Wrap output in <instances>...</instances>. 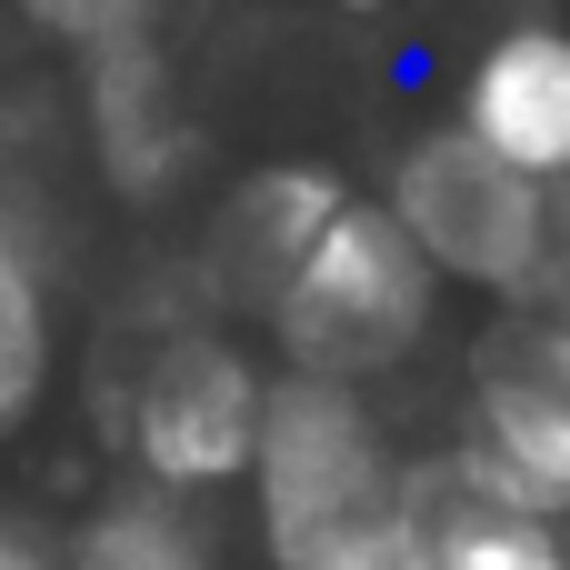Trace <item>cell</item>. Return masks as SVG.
I'll return each instance as SVG.
<instances>
[{"mask_svg": "<svg viewBox=\"0 0 570 570\" xmlns=\"http://www.w3.org/2000/svg\"><path fill=\"white\" fill-rule=\"evenodd\" d=\"M80 120H90V150H100V170H110L120 200H160L190 170V120L170 100L160 40H130V50L90 60L80 70Z\"/></svg>", "mask_w": 570, "mask_h": 570, "instance_id": "ba28073f", "label": "cell"}, {"mask_svg": "<svg viewBox=\"0 0 570 570\" xmlns=\"http://www.w3.org/2000/svg\"><path fill=\"white\" fill-rule=\"evenodd\" d=\"M371 200L401 220V240L431 261L441 291H471L491 311H551L570 271V200L501 170L471 130H451V120L401 130Z\"/></svg>", "mask_w": 570, "mask_h": 570, "instance_id": "3957f363", "label": "cell"}, {"mask_svg": "<svg viewBox=\"0 0 570 570\" xmlns=\"http://www.w3.org/2000/svg\"><path fill=\"white\" fill-rule=\"evenodd\" d=\"M441 281L431 261L401 240V220L351 190V210L321 230V250L291 271V291L261 321V361L281 381H331V391H371L401 381L431 341H441Z\"/></svg>", "mask_w": 570, "mask_h": 570, "instance_id": "277c9868", "label": "cell"}, {"mask_svg": "<svg viewBox=\"0 0 570 570\" xmlns=\"http://www.w3.org/2000/svg\"><path fill=\"white\" fill-rule=\"evenodd\" d=\"M441 471L521 521L570 531V341L551 311H491L471 361H461V401H451V441Z\"/></svg>", "mask_w": 570, "mask_h": 570, "instance_id": "5b68a950", "label": "cell"}, {"mask_svg": "<svg viewBox=\"0 0 570 570\" xmlns=\"http://www.w3.org/2000/svg\"><path fill=\"white\" fill-rule=\"evenodd\" d=\"M60 391V271L50 240L0 210V451L50 411Z\"/></svg>", "mask_w": 570, "mask_h": 570, "instance_id": "30bf717a", "label": "cell"}, {"mask_svg": "<svg viewBox=\"0 0 570 570\" xmlns=\"http://www.w3.org/2000/svg\"><path fill=\"white\" fill-rule=\"evenodd\" d=\"M551 321H561V341H570V271H561V291H551Z\"/></svg>", "mask_w": 570, "mask_h": 570, "instance_id": "5bb4252c", "label": "cell"}, {"mask_svg": "<svg viewBox=\"0 0 570 570\" xmlns=\"http://www.w3.org/2000/svg\"><path fill=\"white\" fill-rule=\"evenodd\" d=\"M451 130L570 200V20H501L451 70Z\"/></svg>", "mask_w": 570, "mask_h": 570, "instance_id": "52a82bcc", "label": "cell"}, {"mask_svg": "<svg viewBox=\"0 0 570 570\" xmlns=\"http://www.w3.org/2000/svg\"><path fill=\"white\" fill-rule=\"evenodd\" d=\"M0 570H70L60 521H50V511H30V501H0Z\"/></svg>", "mask_w": 570, "mask_h": 570, "instance_id": "4fadbf2b", "label": "cell"}, {"mask_svg": "<svg viewBox=\"0 0 570 570\" xmlns=\"http://www.w3.org/2000/svg\"><path fill=\"white\" fill-rule=\"evenodd\" d=\"M421 451H401L371 391L271 381L261 451H250V541L261 570H401Z\"/></svg>", "mask_w": 570, "mask_h": 570, "instance_id": "6da1fadb", "label": "cell"}, {"mask_svg": "<svg viewBox=\"0 0 570 570\" xmlns=\"http://www.w3.org/2000/svg\"><path fill=\"white\" fill-rule=\"evenodd\" d=\"M60 541H70V570H220V541H210L200 511H180L160 491H130V481H110Z\"/></svg>", "mask_w": 570, "mask_h": 570, "instance_id": "8fae6325", "label": "cell"}, {"mask_svg": "<svg viewBox=\"0 0 570 570\" xmlns=\"http://www.w3.org/2000/svg\"><path fill=\"white\" fill-rule=\"evenodd\" d=\"M50 50H80V60H110V50H130V40H150L160 30V0H10Z\"/></svg>", "mask_w": 570, "mask_h": 570, "instance_id": "7c38bea8", "label": "cell"}, {"mask_svg": "<svg viewBox=\"0 0 570 570\" xmlns=\"http://www.w3.org/2000/svg\"><path fill=\"white\" fill-rule=\"evenodd\" d=\"M401 570H570V531L521 521V511L461 491V481L441 471V451H421L411 531H401Z\"/></svg>", "mask_w": 570, "mask_h": 570, "instance_id": "9c48e42d", "label": "cell"}, {"mask_svg": "<svg viewBox=\"0 0 570 570\" xmlns=\"http://www.w3.org/2000/svg\"><path fill=\"white\" fill-rule=\"evenodd\" d=\"M351 210V180L331 170V160H250L220 200H210V220H200V240H190V301L210 311V321H271V301L291 291V271L321 250V230Z\"/></svg>", "mask_w": 570, "mask_h": 570, "instance_id": "8992f818", "label": "cell"}, {"mask_svg": "<svg viewBox=\"0 0 570 570\" xmlns=\"http://www.w3.org/2000/svg\"><path fill=\"white\" fill-rule=\"evenodd\" d=\"M271 361L250 331L210 311H170L100 391V431L130 491H160L180 511H210L250 481L261 411H271Z\"/></svg>", "mask_w": 570, "mask_h": 570, "instance_id": "7a4b0ae2", "label": "cell"}]
</instances>
